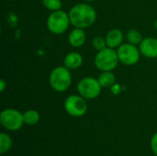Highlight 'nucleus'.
I'll list each match as a JSON object with an SVG mask.
<instances>
[{
	"instance_id": "obj_1",
	"label": "nucleus",
	"mask_w": 157,
	"mask_h": 156,
	"mask_svg": "<svg viewBox=\"0 0 157 156\" xmlns=\"http://www.w3.org/2000/svg\"><path fill=\"white\" fill-rule=\"evenodd\" d=\"M68 14L71 25L83 29L94 25L98 17L96 9L87 2L75 5L70 8Z\"/></svg>"
},
{
	"instance_id": "obj_2",
	"label": "nucleus",
	"mask_w": 157,
	"mask_h": 156,
	"mask_svg": "<svg viewBox=\"0 0 157 156\" xmlns=\"http://www.w3.org/2000/svg\"><path fill=\"white\" fill-rule=\"evenodd\" d=\"M64 65L57 66L52 70L49 75V84L56 92H65L72 85V74Z\"/></svg>"
},
{
	"instance_id": "obj_3",
	"label": "nucleus",
	"mask_w": 157,
	"mask_h": 156,
	"mask_svg": "<svg viewBox=\"0 0 157 156\" xmlns=\"http://www.w3.org/2000/svg\"><path fill=\"white\" fill-rule=\"evenodd\" d=\"M46 25L51 33L61 35L64 33L71 25L69 14L62 9L52 11L47 17Z\"/></svg>"
},
{
	"instance_id": "obj_4",
	"label": "nucleus",
	"mask_w": 157,
	"mask_h": 156,
	"mask_svg": "<svg viewBox=\"0 0 157 156\" xmlns=\"http://www.w3.org/2000/svg\"><path fill=\"white\" fill-rule=\"evenodd\" d=\"M119 62L120 60L117 51L109 47H106L105 49L98 51L94 60L95 66L101 72L113 71L117 67Z\"/></svg>"
},
{
	"instance_id": "obj_5",
	"label": "nucleus",
	"mask_w": 157,
	"mask_h": 156,
	"mask_svg": "<svg viewBox=\"0 0 157 156\" xmlns=\"http://www.w3.org/2000/svg\"><path fill=\"white\" fill-rule=\"evenodd\" d=\"M77 92L86 100L97 98L101 93V85L98 78L95 77H84L77 84Z\"/></svg>"
},
{
	"instance_id": "obj_6",
	"label": "nucleus",
	"mask_w": 157,
	"mask_h": 156,
	"mask_svg": "<svg viewBox=\"0 0 157 156\" xmlns=\"http://www.w3.org/2000/svg\"><path fill=\"white\" fill-rule=\"evenodd\" d=\"M1 125L11 131H18L24 122L23 114L15 108H6L0 114Z\"/></svg>"
},
{
	"instance_id": "obj_7",
	"label": "nucleus",
	"mask_w": 157,
	"mask_h": 156,
	"mask_svg": "<svg viewBox=\"0 0 157 156\" xmlns=\"http://www.w3.org/2000/svg\"><path fill=\"white\" fill-rule=\"evenodd\" d=\"M63 107L65 111L75 118L84 116L88 108L86 99L80 95H71L67 97L64 100Z\"/></svg>"
},
{
	"instance_id": "obj_8",
	"label": "nucleus",
	"mask_w": 157,
	"mask_h": 156,
	"mask_svg": "<svg viewBox=\"0 0 157 156\" xmlns=\"http://www.w3.org/2000/svg\"><path fill=\"white\" fill-rule=\"evenodd\" d=\"M117 53L120 62L125 65L136 64L139 62L141 56L140 49L136 45L129 42L122 43L117 49Z\"/></svg>"
},
{
	"instance_id": "obj_9",
	"label": "nucleus",
	"mask_w": 157,
	"mask_h": 156,
	"mask_svg": "<svg viewBox=\"0 0 157 156\" xmlns=\"http://www.w3.org/2000/svg\"><path fill=\"white\" fill-rule=\"evenodd\" d=\"M141 54L146 58H157V39L154 37L144 38L139 45Z\"/></svg>"
},
{
	"instance_id": "obj_10",
	"label": "nucleus",
	"mask_w": 157,
	"mask_h": 156,
	"mask_svg": "<svg viewBox=\"0 0 157 156\" xmlns=\"http://www.w3.org/2000/svg\"><path fill=\"white\" fill-rule=\"evenodd\" d=\"M105 39L108 47L112 49H118L123 43L124 34L119 29H112L107 33Z\"/></svg>"
},
{
	"instance_id": "obj_11",
	"label": "nucleus",
	"mask_w": 157,
	"mask_h": 156,
	"mask_svg": "<svg viewBox=\"0 0 157 156\" xmlns=\"http://www.w3.org/2000/svg\"><path fill=\"white\" fill-rule=\"evenodd\" d=\"M86 40V32L83 29L75 28L73 30L70 31L68 35V42L74 48H80L82 47Z\"/></svg>"
},
{
	"instance_id": "obj_12",
	"label": "nucleus",
	"mask_w": 157,
	"mask_h": 156,
	"mask_svg": "<svg viewBox=\"0 0 157 156\" xmlns=\"http://www.w3.org/2000/svg\"><path fill=\"white\" fill-rule=\"evenodd\" d=\"M83 56L77 51L68 52L63 59V65L69 70H76L83 64Z\"/></svg>"
},
{
	"instance_id": "obj_13",
	"label": "nucleus",
	"mask_w": 157,
	"mask_h": 156,
	"mask_svg": "<svg viewBox=\"0 0 157 156\" xmlns=\"http://www.w3.org/2000/svg\"><path fill=\"white\" fill-rule=\"evenodd\" d=\"M98 80L102 87H111L115 85L116 76L112 71H105L101 72L98 77Z\"/></svg>"
},
{
	"instance_id": "obj_14",
	"label": "nucleus",
	"mask_w": 157,
	"mask_h": 156,
	"mask_svg": "<svg viewBox=\"0 0 157 156\" xmlns=\"http://www.w3.org/2000/svg\"><path fill=\"white\" fill-rule=\"evenodd\" d=\"M24 122L27 125L33 126L36 125L40 121V114L35 109H29L23 113Z\"/></svg>"
},
{
	"instance_id": "obj_15",
	"label": "nucleus",
	"mask_w": 157,
	"mask_h": 156,
	"mask_svg": "<svg viewBox=\"0 0 157 156\" xmlns=\"http://www.w3.org/2000/svg\"><path fill=\"white\" fill-rule=\"evenodd\" d=\"M126 39L129 43H132L136 46L140 45V43L144 40L142 33L138 29H132L128 30V32L126 34Z\"/></svg>"
},
{
	"instance_id": "obj_16",
	"label": "nucleus",
	"mask_w": 157,
	"mask_h": 156,
	"mask_svg": "<svg viewBox=\"0 0 157 156\" xmlns=\"http://www.w3.org/2000/svg\"><path fill=\"white\" fill-rule=\"evenodd\" d=\"M11 146H12V140L10 136L7 135L6 133L2 132L0 134V153L2 154H6L10 150Z\"/></svg>"
},
{
	"instance_id": "obj_17",
	"label": "nucleus",
	"mask_w": 157,
	"mask_h": 156,
	"mask_svg": "<svg viewBox=\"0 0 157 156\" xmlns=\"http://www.w3.org/2000/svg\"><path fill=\"white\" fill-rule=\"evenodd\" d=\"M42 5L51 12L62 9V0H42Z\"/></svg>"
},
{
	"instance_id": "obj_18",
	"label": "nucleus",
	"mask_w": 157,
	"mask_h": 156,
	"mask_svg": "<svg viewBox=\"0 0 157 156\" xmlns=\"http://www.w3.org/2000/svg\"><path fill=\"white\" fill-rule=\"evenodd\" d=\"M92 45H93V48L95 50H97L98 51L105 49L106 47H108L107 46V42H106V39L103 38V37H101V36L95 37L92 40Z\"/></svg>"
},
{
	"instance_id": "obj_19",
	"label": "nucleus",
	"mask_w": 157,
	"mask_h": 156,
	"mask_svg": "<svg viewBox=\"0 0 157 156\" xmlns=\"http://www.w3.org/2000/svg\"><path fill=\"white\" fill-rule=\"evenodd\" d=\"M151 148L152 151L154 152V154L157 156V132L154 134V136L152 137L151 140Z\"/></svg>"
},
{
	"instance_id": "obj_20",
	"label": "nucleus",
	"mask_w": 157,
	"mask_h": 156,
	"mask_svg": "<svg viewBox=\"0 0 157 156\" xmlns=\"http://www.w3.org/2000/svg\"><path fill=\"white\" fill-rule=\"evenodd\" d=\"M6 86H7L6 82L4 79H1V80H0V92H1V93H3V92L5 91Z\"/></svg>"
},
{
	"instance_id": "obj_21",
	"label": "nucleus",
	"mask_w": 157,
	"mask_h": 156,
	"mask_svg": "<svg viewBox=\"0 0 157 156\" xmlns=\"http://www.w3.org/2000/svg\"><path fill=\"white\" fill-rule=\"evenodd\" d=\"M154 27H155V29H156V31H157V19H156V20H155V24H154Z\"/></svg>"
},
{
	"instance_id": "obj_22",
	"label": "nucleus",
	"mask_w": 157,
	"mask_h": 156,
	"mask_svg": "<svg viewBox=\"0 0 157 156\" xmlns=\"http://www.w3.org/2000/svg\"><path fill=\"white\" fill-rule=\"evenodd\" d=\"M86 2H87V3H89V2H92V1H94V0H85Z\"/></svg>"
},
{
	"instance_id": "obj_23",
	"label": "nucleus",
	"mask_w": 157,
	"mask_h": 156,
	"mask_svg": "<svg viewBox=\"0 0 157 156\" xmlns=\"http://www.w3.org/2000/svg\"><path fill=\"white\" fill-rule=\"evenodd\" d=\"M9 1H12V0H9Z\"/></svg>"
}]
</instances>
